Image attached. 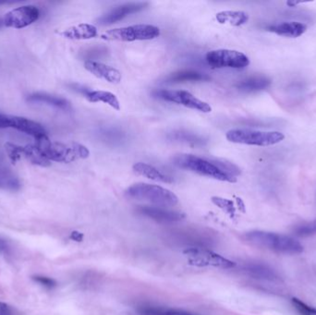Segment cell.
<instances>
[{
  "label": "cell",
  "instance_id": "obj_19",
  "mask_svg": "<svg viewBox=\"0 0 316 315\" xmlns=\"http://www.w3.org/2000/svg\"><path fill=\"white\" fill-rule=\"evenodd\" d=\"M211 78L204 73H201L195 70H184L176 71L168 75L165 80L166 84H182V83H199V82H208Z\"/></svg>",
  "mask_w": 316,
  "mask_h": 315
},
{
  "label": "cell",
  "instance_id": "obj_28",
  "mask_svg": "<svg viewBox=\"0 0 316 315\" xmlns=\"http://www.w3.org/2000/svg\"><path fill=\"white\" fill-rule=\"evenodd\" d=\"M6 151L9 155L11 163L17 162L23 156V152H24V146H19L17 144H11V143H7L5 144Z\"/></svg>",
  "mask_w": 316,
  "mask_h": 315
},
{
  "label": "cell",
  "instance_id": "obj_5",
  "mask_svg": "<svg viewBox=\"0 0 316 315\" xmlns=\"http://www.w3.org/2000/svg\"><path fill=\"white\" fill-rule=\"evenodd\" d=\"M160 35V30L154 25L137 24L127 27L112 29L101 34L100 37L107 41L134 42L153 40Z\"/></svg>",
  "mask_w": 316,
  "mask_h": 315
},
{
  "label": "cell",
  "instance_id": "obj_11",
  "mask_svg": "<svg viewBox=\"0 0 316 315\" xmlns=\"http://www.w3.org/2000/svg\"><path fill=\"white\" fill-rule=\"evenodd\" d=\"M40 17V10L34 6H23L10 10L5 15L4 25L10 28L23 29L36 22Z\"/></svg>",
  "mask_w": 316,
  "mask_h": 315
},
{
  "label": "cell",
  "instance_id": "obj_22",
  "mask_svg": "<svg viewBox=\"0 0 316 315\" xmlns=\"http://www.w3.org/2000/svg\"><path fill=\"white\" fill-rule=\"evenodd\" d=\"M216 21L220 24H228L231 26H242L249 21V15L244 11H232L226 10L219 12L216 16Z\"/></svg>",
  "mask_w": 316,
  "mask_h": 315
},
{
  "label": "cell",
  "instance_id": "obj_12",
  "mask_svg": "<svg viewBox=\"0 0 316 315\" xmlns=\"http://www.w3.org/2000/svg\"><path fill=\"white\" fill-rule=\"evenodd\" d=\"M147 6H148V3L146 2H131V3H126L123 5L118 6L116 9L112 10L107 14L97 19V24L103 26L116 24L130 15L134 14V13L145 10Z\"/></svg>",
  "mask_w": 316,
  "mask_h": 315
},
{
  "label": "cell",
  "instance_id": "obj_14",
  "mask_svg": "<svg viewBox=\"0 0 316 315\" xmlns=\"http://www.w3.org/2000/svg\"><path fill=\"white\" fill-rule=\"evenodd\" d=\"M138 211L145 216L158 222H177L185 218L184 213H180L177 211L167 210L161 207L142 206Z\"/></svg>",
  "mask_w": 316,
  "mask_h": 315
},
{
  "label": "cell",
  "instance_id": "obj_18",
  "mask_svg": "<svg viewBox=\"0 0 316 315\" xmlns=\"http://www.w3.org/2000/svg\"><path fill=\"white\" fill-rule=\"evenodd\" d=\"M133 170L138 175L145 176L149 180L163 183H172L174 179L168 174H165L164 172L159 170L156 167L151 166L146 163H136L133 166Z\"/></svg>",
  "mask_w": 316,
  "mask_h": 315
},
{
  "label": "cell",
  "instance_id": "obj_20",
  "mask_svg": "<svg viewBox=\"0 0 316 315\" xmlns=\"http://www.w3.org/2000/svg\"><path fill=\"white\" fill-rule=\"evenodd\" d=\"M270 85L271 80L264 76H256L243 80L236 85V87L244 93H254L268 88Z\"/></svg>",
  "mask_w": 316,
  "mask_h": 315
},
{
  "label": "cell",
  "instance_id": "obj_3",
  "mask_svg": "<svg viewBox=\"0 0 316 315\" xmlns=\"http://www.w3.org/2000/svg\"><path fill=\"white\" fill-rule=\"evenodd\" d=\"M245 239L252 245L266 248L279 253L298 254L303 251L302 244L295 239L272 232H249L245 235Z\"/></svg>",
  "mask_w": 316,
  "mask_h": 315
},
{
  "label": "cell",
  "instance_id": "obj_9",
  "mask_svg": "<svg viewBox=\"0 0 316 315\" xmlns=\"http://www.w3.org/2000/svg\"><path fill=\"white\" fill-rule=\"evenodd\" d=\"M184 254L188 256L190 264L196 266H214L219 268L229 269L236 266V264L212 250L200 247H193L184 250Z\"/></svg>",
  "mask_w": 316,
  "mask_h": 315
},
{
  "label": "cell",
  "instance_id": "obj_35",
  "mask_svg": "<svg viewBox=\"0 0 316 315\" xmlns=\"http://www.w3.org/2000/svg\"><path fill=\"white\" fill-rule=\"evenodd\" d=\"M70 239L73 240V241L81 242V241L84 240V234L78 231L71 232V234H70Z\"/></svg>",
  "mask_w": 316,
  "mask_h": 315
},
{
  "label": "cell",
  "instance_id": "obj_15",
  "mask_svg": "<svg viewBox=\"0 0 316 315\" xmlns=\"http://www.w3.org/2000/svg\"><path fill=\"white\" fill-rule=\"evenodd\" d=\"M77 90L79 93L84 94V97L91 103H104L110 106L112 108L116 110H121V104L118 99L116 96V94L107 92V91H102V90H89V89L79 88L77 86Z\"/></svg>",
  "mask_w": 316,
  "mask_h": 315
},
{
  "label": "cell",
  "instance_id": "obj_13",
  "mask_svg": "<svg viewBox=\"0 0 316 315\" xmlns=\"http://www.w3.org/2000/svg\"><path fill=\"white\" fill-rule=\"evenodd\" d=\"M85 70H88L96 78L104 80L109 84H120L122 79V75L118 70L111 66L106 65L101 62L95 61H86L84 62Z\"/></svg>",
  "mask_w": 316,
  "mask_h": 315
},
{
  "label": "cell",
  "instance_id": "obj_32",
  "mask_svg": "<svg viewBox=\"0 0 316 315\" xmlns=\"http://www.w3.org/2000/svg\"><path fill=\"white\" fill-rule=\"evenodd\" d=\"M33 281L42 285L43 287H47V288H53L56 286V282L55 279L53 278H47L44 275H33L32 278Z\"/></svg>",
  "mask_w": 316,
  "mask_h": 315
},
{
  "label": "cell",
  "instance_id": "obj_36",
  "mask_svg": "<svg viewBox=\"0 0 316 315\" xmlns=\"http://www.w3.org/2000/svg\"><path fill=\"white\" fill-rule=\"evenodd\" d=\"M302 1H288L287 2V5L288 7H290V8H294V7H296L297 5H300V4H302Z\"/></svg>",
  "mask_w": 316,
  "mask_h": 315
},
{
  "label": "cell",
  "instance_id": "obj_1",
  "mask_svg": "<svg viewBox=\"0 0 316 315\" xmlns=\"http://www.w3.org/2000/svg\"><path fill=\"white\" fill-rule=\"evenodd\" d=\"M172 161L175 166L182 169L229 183L237 182V176L241 174L240 168L232 163L211 160L194 154H176Z\"/></svg>",
  "mask_w": 316,
  "mask_h": 315
},
{
  "label": "cell",
  "instance_id": "obj_8",
  "mask_svg": "<svg viewBox=\"0 0 316 315\" xmlns=\"http://www.w3.org/2000/svg\"><path fill=\"white\" fill-rule=\"evenodd\" d=\"M153 96L160 98L168 102L175 103L177 105H182L183 107H188L190 109L198 110L203 113H210L212 111V107L208 103L202 101L195 97L188 91L183 90H156L153 93Z\"/></svg>",
  "mask_w": 316,
  "mask_h": 315
},
{
  "label": "cell",
  "instance_id": "obj_39",
  "mask_svg": "<svg viewBox=\"0 0 316 315\" xmlns=\"http://www.w3.org/2000/svg\"><path fill=\"white\" fill-rule=\"evenodd\" d=\"M194 315H197V314H194Z\"/></svg>",
  "mask_w": 316,
  "mask_h": 315
},
{
  "label": "cell",
  "instance_id": "obj_23",
  "mask_svg": "<svg viewBox=\"0 0 316 315\" xmlns=\"http://www.w3.org/2000/svg\"><path fill=\"white\" fill-rule=\"evenodd\" d=\"M22 187L19 178L8 167L0 165V189L17 191Z\"/></svg>",
  "mask_w": 316,
  "mask_h": 315
},
{
  "label": "cell",
  "instance_id": "obj_26",
  "mask_svg": "<svg viewBox=\"0 0 316 315\" xmlns=\"http://www.w3.org/2000/svg\"><path fill=\"white\" fill-rule=\"evenodd\" d=\"M246 271L256 278H264L272 280L274 278V273L271 269L261 264H251L247 266Z\"/></svg>",
  "mask_w": 316,
  "mask_h": 315
},
{
  "label": "cell",
  "instance_id": "obj_4",
  "mask_svg": "<svg viewBox=\"0 0 316 315\" xmlns=\"http://www.w3.org/2000/svg\"><path fill=\"white\" fill-rule=\"evenodd\" d=\"M125 195L130 199L147 202L162 207L174 206L179 203L177 195L161 186L136 183L129 187Z\"/></svg>",
  "mask_w": 316,
  "mask_h": 315
},
{
  "label": "cell",
  "instance_id": "obj_30",
  "mask_svg": "<svg viewBox=\"0 0 316 315\" xmlns=\"http://www.w3.org/2000/svg\"><path fill=\"white\" fill-rule=\"evenodd\" d=\"M295 234L299 237L311 236L316 234V220L302 224L295 228Z\"/></svg>",
  "mask_w": 316,
  "mask_h": 315
},
{
  "label": "cell",
  "instance_id": "obj_6",
  "mask_svg": "<svg viewBox=\"0 0 316 315\" xmlns=\"http://www.w3.org/2000/svg\"><path fill=\"white\" fill-rule=\"evenodd\" d=\"M226 137L230 143L254 146H270L279 144L285 139V135L279 131H261L245 129L229 130Z\"/></svg>",
  "mask_w": 316,
  "mask_h": 315
},
{
  "label": "cell",
  "instance_id": "obj_37",
  "mask_svg": "<svg viewBox=\"0 0 316 315\" xmlns=\"http://www.w3.org/2000/svg\"><path fill=\"white\" fill-rule=\"evenodd\" d=\"M4 24V22H3V19H0V28L2 27V25Z\"/></svg>",
  "mask_w": 316,
  "mask_h": 315
},
{
  "label": "cell",
  "instance_id": "obj_34",
  "mask_svg": "<svg viewBox=\"0 0 316 315\" xmlns=\"http://www.w3.org/2000/svg\"><path fill=\"white\" fill-rule=\"evenodd\" d=\"M0 315H13L10 306L2 301H0Z\"/></svg>",
  "mask_w": 316,
  "mask_h": 315
},
{
  "label": "cell",
  "instance_id": "obj_2",
  "mask_svg": "<svg viewBox=\"0 0 316 315\" xmlns=\"http://www.w3.org/2000/svg\"><path fill=\"white\" fill-rule=\"evenodd\" d=\"M35 145L43 155L49 161L70 163L78 159H85L90 155L88 148L83 144L53 143L47 138V135L36 140Z\"/></svg>",
  "mask_w": 316,
  "mask_h": 315
},
{
  "label": "cell",
  "instance_id": "obj_27",
  "mask_svg": "<svg viewBox=\"0 0 316 315\" xmlns=\"http://www.w3.org/2000/svg\"><path fill=\"white\" fill-rule=\"evenodd\" d=\"M140 311L144 315H194L184 310L164 309L155 307H143Z\"/></svg>",
  "mask_w": 316,
  "mask_h": 315
},
{
  "label": "cell",
  "instance_id": "obj_10",
  "mask_svg": "<svg viewBox=\"0 0 316 315\" xmlns=\"http://www.w3.org/2000/svg\"><path fill=\"white\" fill-rule=\"evenodd\" d=\"M0 128H11L31 135L37 140L47 135L45 128L38 122L21 116L0 115Z\"/></svg>",
  "mask_w": 316,
  "mask_h": 315
},
{
  "label": "cell",
  "instance_id": "obj_25",
  "mask_svg": "<svg viewBox=\"0 0 316 315\" xmlns=\"http://www.w3.org/2000/svg\"><path fill=\"white\" fill-rule=\"evenodd\" d=\"M168 138L174 142H181L184 144H193V145H202L205 143V140L201 136L187 131H174L168 135Z\"/></svg>",
  "mask_w": 316,
  "mask_h": 315
},
{
  "label": "cell",
  "instance_id": "obj_7",
  "mask_svg": "<svg viewBox=\"0 0 316 315\" xmlns=\"http://www.w3.org/2000/svg\"><path fill=\"white\" fill-rule=\"evenodd\" d=\"M206 61L214 69H244L250 65L249 57L242 52L230 49H218L207 53Z\"/></svg>",
  "mask_w": 316,
  "mask_h": 315
},
{
  "label": "cell",
  "instance_id": "obj_38",
  "mask_svg": "<svg viewBox=\"0 0 316 315\" xmlns=\"http://www.w3.org/2000/svg\"><path fill=\"white\" fill-rule=\"evenodd\" d=\"M1 161H2V155L0 154V163H1Z\"/></svg>",
  "mask_w": 316,
  "mask_h": 315
},
{
  "label": "cell",
  "instance_id": "obj_24",
  "mask_svg": "<svg viewBox=\"0 0 316 315\" xmlns=\"http://www.w3.org/2000/svg\"><path fill=\"white\" fill-rule=\"evenodd\" d=\"M23 156L27 158L33 165H37L40 167H49L51 165L50 161L43 155L35 144H28L24 146Z\"/></svg>",
  "mask_w": 316,
  "mask_h": 315
},
{
  "label": "cell",
  "instance_id": "obj_31",
  "mask_svg": "<svg viewBox=\"0 0 316 315\" xmlns=\"http://www.w3.org/2000/svg\"><path fill=\"white\" fill-rule=\"evenodd\" d=\"M212 202L214 203L216 206H219V208L222 209L224 211H226L229 214H234L235 213V207L233 204L232 201H229L228 199H223L220 197H213Z\"/></svg>",
  "mask_w": 316,
  "mask_h": 315
},
{
  "label": "cell",
  "instance_id": "obj_16",
  "mask_svg": "<svg viewBox=\"0 0 316 315\" xmlns=\"http://www.w3.org/2000/svg\"><path fill=\"white\" fill-rule=\"evenodd\" d=\"M307 25L300 22H284L281 24L270 25L267 31L285 37L297 38L307 31Z\"/></svg>",
  "mask_w": 316,
  "mask_h": 315
},
{
  "label": "cell",
  "instance_id": "obj_33",
  "mask_svg": "<svg viewBox=\"0 0 316 315\" xmlns=\"http://www.w3.org/2000/svg\"><path fill=\"white\" fill-rule=\"evenodd\" d=\"M10 249L9 241L4 238L0 237V253H8Z\"/></svg>",
  "mask_w": 316,
  "mask_h": 315
},
{
  "label": "cell",
  "instance_id": "obj_29",
  "mask_svg": "<svg viewBox=\"0 0 316 315\" xmlns=\"http://www.w3.org/2000/svg\"><path fill=\"white\" fill-rule=\"evenodd\" d=\"M293 306L297 310L300 315H316V309L311 306L307 305L305 302L299 300L298 298H293Z\"/></svg>",
  "mask_w": 316,
  "mask_h": 315
},
{
  "label": "cell",
  "instance_id": "obj_21",
  "mask_svg": "<svg viewBox=\"0 0 316 315\" xmlns=\"http://www.w3.org/2000/svg\"><path fill=\"white\" fill-rule=\"evenodd\" d=\"M27 101L30 103H42L51 107L68 110L70 108V103L64 98L51 95L48 93H36L29 95Z\"/></svg>",
  "mask_w": 316,
  "mask_h": 315
},
{
  "label": "cell",
  "instance_id": "obj_17",
  "mask_svg": "<svg viewBox=\"0 0 316 315\" xmlns=\"http://www.w3.org/2000/svg\"><path fill=\"white\" fill-rule=\"evenodd\" d=\"M61 36L70 40H88L96 37L98 35L97 28L90 24H80L70 28L66 29L60 33Z\"/></svg>",
  "mask_w": 316,
  "mask_h": 315
}]
</instances>
